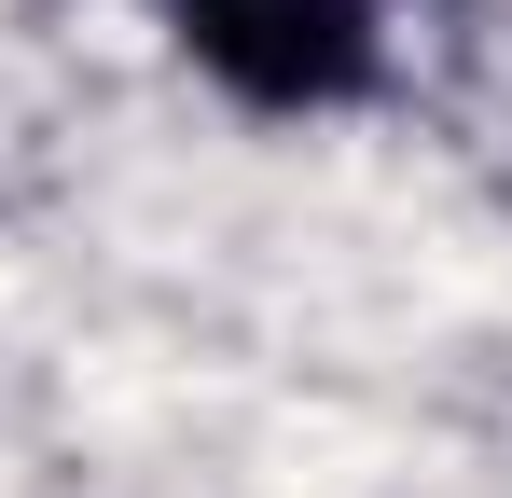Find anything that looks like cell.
<instances>
[{
  "label": "cell",
  "mask_w": 512,
  "mask_h": 498,
  "mask_svg": "<svg viewBox=\"0 0 512 498\" xmlns=\"http://www.w3.org/2000/svg\"><path fill=\"white\" fill-rule=\"evenodd\" d=\"M180 56L250 97V111H346L388 83V28L374 0H167Z\"/></svg>",
  "instance_id": "6da1fadb"
}]
</instances>
